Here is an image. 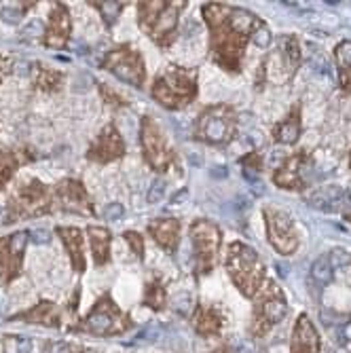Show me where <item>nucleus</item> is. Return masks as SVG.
Masks as SVG:
<instances>
[{"mask_svg":"<svg viewBox=\"0 0 351 353\" xmlns=\"http://www.w3.org/2000/svg\"><path fill=\"white\" fill-rule=\"evenodd\" d=\"M191 163L193 165H201V159H199L197 155H191Z\"/></svg>","mask_w":351,"mask_h":353,"instance_id":"obj_43","label":"nucleus"},{"mask_svg":"<svg viewBox=\"0 0 351 353\" xmlns=\"http://www.w3.org/2000/svg\"><path fill=\"white\" fill-rule=\"evenodd\" d=\"M336 62L338 68H341L343 87L351 91V42H341L336 47Z\"/></svg>","mask_w":351,"mask_h":353,"instance_id":"obj_20","label":"nucleus"},{"mask_svg":"<svg viewBox=\"0 0 351 353\" xmlns=\"http://www.w3.org/2000/svg\"><path fill=\"white\" fill-rule=\"evenodd\" d=\"M68 30H70L68 13H66V9L62 7V4H57V9L53 11L51 32H49V40H47V45H51V47H64L66 36H68Z\"/></svg>","mask_w":351,"mask_h":353,"instance_id":"obj_14","label":"nucleus"},{"mask_svg":"<svg viewBox=\"0 0 351 353\" xmlns=\"http://www.w3.org/2000/svg\"><path fill=\"white\" fill-rule=\"evenodd\" d=\"M292 353H317V336L313 332V328L307 324V318H300V321H298Z\"/></svg>","mask_w":351,"mask_h":353,"instance_id":"obj_15","label":"nucleus"},{"mask_svg":"<svg viewBox=\"0 0 351 353\" xmlns=\"http://www.w3.org/2000/svg\"><path fill=\"white\" fill-rule=\"evenodd\" d=\"M227 269L231 273L233 282L244 290V294L250 296L254 288L258 285L263 277V266L258 265V256L252 247L244 243H233L228 247V258H227Z\"/></svg>","mask_w":351,"mask_h":353,"instance_id":"obj_3","label":"nucleus"},{"mask_svg":"<svg viewBox=\"0 0 351 353\" xmlns=\"http://www.w3.org/2000/svg\"><path fill=\"white\" fill-rule=\"evenodd\" d=\"M277 271L281 273V277H286V266H283V265H277Z\"/></svg>","mask_w":351,"mask_h":353,"instance_id":"obj_44","label":"nucleus"},{"mask_svg":"<svg viewBox=\"0 0 351 353\" xmlns=\"http://www.w3.org/2000/svg\"><path fill=\"white\" fill-rule=\"evenodd\" d=\"M191 307H193V302H191L189 294H180V296L174 300V309H176L178 313H182V315L189 313V309H191Z\"/></svg>","mask_w":351,"mask_h":353,"instance_id":"obj_33","label":"nucleus"},{"mask_svg":"<svg viewBox=\"0 0 351 353\" xmlns=\"http://www.w3.org/2000/svg\"><path fill=\"white\" fill-rule=\"evenodd\" d=\"M89 239H91V249L95 254V263H106L108 258V243H110V233L102 227H89Z\"/></svg>","mask_w":351,"mask_h":353,"instance_id":"obj_17","label":"nucleus"},{"mask_svg":"<svg viewBox=\"0 0 351 353\" xmlns=\"http://www.w3.org/2000/svg\"><path fill=\"white\" fill-rule=\"evenodd\" d=\"M311 275L319 283H328L332 279V265H330V260L328 258H317L316 263L311 265Z\"/></svg>","mask_w":351,"mask_h":353,"instance_id":"obj_22","label":"nucleus"},{"mask_svg":"<svg viewBox=\"0 0 351 353\" xmlns=\"http://www.w3.org/2000/svg\"><path fill=\"white\" fill-rule=\"evenodd\" d=\"M0 17H2L4 23H11V26H15V23L21 21V13L17 9H11V7H4L0 11Z\"/></svg>","mask_w":351,"mask_h":353,"instance_id":"obj_32","label":"nucleus"},{"mask_svg":"<svg viewBox=\"0 0 351 353\" xmlns=\"http://www.w3.org/2000/svg\"><path fill=\"white\" fill-rule=\"evenodd\" d=\"M93 4L102 11V17L106 19V23H114L119 13L123 11V2H93Z\"/></svg>","mask_w":351,"mask_h":353,"instance_id":"obj_26","label":"nucleus"},{"mask_svg":"<svg viewBox=\"0 0 351 353\" xmlns=\"http://www.w3.org/2000/svg\"><path fill=\"white\" fill-rule=\"evenodd\" d=\"M142 146H144V155H146V161L150 163V167L157 169V172H163L167 169V165L172 163V153L167 148V142L163 138V133L159 131V127L155 125L153 119H144L142 123Z\"/></svg>","mask_w":351,"mask_h":353,"instance_id":"obj_6","label":"nucleus"},{"mask_svg":"<svg viewBox=\"0 0 351 353\" xmlns=\"http://www.w3.org/2000/svg\"><path fill=\"white\" fill-rule=\"evenodd\" d=\"M125 239H129L134 252L138 254V256H142V254H144V246L140 243V235H138V233H125Z\"/></svg>","mask_w":351,"mask_h":353,"instance_id":"obj_37","label":"nucleus"},{"mask_svg":"<svg viewBox=\"0 0 351 353\" xmlns=\"http://www.w3.org/2000/svg\"><path fill=\"white\" fill-rule=\"evenodd\" d=\"M184 2H142L140 4V23L159 45H167L176 30L178 13Z\"/></svg>","mask_w":351,"mask_h":353,"instance_id":"obj_2","label":"nucleus"},{"mask_svg":"<svg viewBox=\"0 0 351 353\" xmlns=\"http://www.w3.org/2000/svg\"><path fill=\"white\" fill-rule=\"evenodd\" d=\"M123 214H125V208L121 203H110L104 212L106 220H119V218H123Z\"/></svg>","mask_w":351,"mask_h":353,"instance_id":"obj_34","label":"nucleus"},{"mask_svg":"<svg viewBox=\"0 0 351 353\" xmlns=\"http://www.w3.org/2000/svg\"><path fill=\"white\" fill-rule=\"evenodd\" d=\"M338 199H341V191L338 188H324V191H317L309 199V205L313 210H332L334 201Z\"/></svg>","mask_w":351,"mask_h":353,"instance_id":"obj_21","label":"nucleus"},{"mask_svg":"<svg viewBox=\"0 0 351 353\" xmlns=\"http://www.w3.org/2000/svg\"><path fill=\"white\" fill-rule=\"evenodd\" d=\"M150 235L157 239V243L167 249V252H174V247L178 246V235H180V224L178 220H155L150 224Z\"/></svg>","mask_w":351,"mask_h":353,"instance_id":"obj_13","label":"nucleus"},{"mask_svg":"<svg viewBox=\"0 0 351 353\" xmlns=\"http://www.w3.org/2000/svg\"><path fill=\"white\" fill-rule=\"evenodd\" d=\"M218 330V321L211 319V311H203L199 318V332L208 334V332H216Z\"/></svg>","mask_w":351,"mask_h":353,"instance_id":"obj_30","label":"nucleus"},{"mask_svg":"<svg viewBox=\"0 0 351 353\" xmlns=\"http://www.w3.org/2000/svg\"><path fill=\"white\" fill-rule=\"evenodd\" d=\"M269 224V239L271 243L280 249L281 254H290L296 249V233L292 229V218L281 210H273L269 208L264 212Z\"/></svg>","mask_w":351,"mask_h":353,"instance_id":"obj_8","label":"nucleus"},{"mask_svg":"<svg viewBox=\"0 0 351 353\" xmlns=\"http://www.w3.org/2000/svg\"><path fill=\"white\" fill-rule=\"evenodd\" d=\"M254 42H256L258 47H267L269 42H271V32L264 26H260V30L256 34H254Z\"/></svg>","mask_w":351,"mask_h":353,"instance_id":"obj_36","label":"nucleus"},{"mask_svg":"<svg viewBox=\"0 0 351 353\" xmlns=\"http://www.w3.org/2000/svg\"><path fill=\"white\" fill-rule=\"evenodd\" d=\"M123 326L117 324V313L114 311H104L102 305L85 319V330L93 332V334H114L119 332Z\"/></svg>","mask_w":351,"mask_h":353,"instance_id":"obj_12","label":"nucleus"},{"mask_svg":"<svg viewBox=\"0 0 351 353\" xmlns=\"http://www.w3.org/2000/svg\"><path fill=\"white\" fill-rule=\"evenodd\" d=\"M53 353H81V349H78V347H72L68 343H57L53 347Z\"/></svg>","mask_w":351,"mask_h":353,"instance_id":"obj_38","label":"nucleus"},{"mask_svg":"<svg viewBox=\"0 0 351 353\" xmlns=\"http://www.w3.org/2000/svg\"><path fill=\"white\" fill-rule=\"evenodd\" d=\"M125 144L121 136L114 131V127H108V129L102 133V138L98 140V144L93 146V150H89V159H98V161H110L117 159V157L123 155Z\"/></svg>","mask_w":351,"mask_h":353,"instance_id":"obj_10","label":"nucleus"},{"mask_svg":"<svg viewBox=\"0 0 351 353\" xmlns=\"http://www.w3.org/2000/svg\"><path fill=\"white\" fill-rule=\"evenodd\" d=\"M28 70H30L28 62H15L13 64V72H15V74H28Z\"/></svg>","mask_w":351,"mask_h":353,"instance_id":"obj_39","label":"nucleus"},{"mask_svg":"<svg viewBox=\"0 0 351 353\" xmlns=\"http://www.w3.org/2000/svg\"><path fill=\"white\" fill-rule=\"evenodd\" d=\"M59 197H62L64 205L68 210H74V212H81V214H93V210L89 208V201H87V194L81 188V184L76 182H62L59 184Z\"/></svg>","mask_w":351,"mask_h":353,"instance_id":"obj_11","label":"nucleus"},{"mask_svg":"<svg viewBox=\"0 0 351 353\" xmlns=\"http://www.w3.org/2000/svg\"><path fill=\"white\" fill-rule=\"evenodd\" d=\"M300 133V119H298V110L296 112H290V117L280 123V127H275V138L283 144H292L296 142Z\"/></svg>","mask_w":351,"mask_h":353,"instance_id":"obj_19","label":"nucleus"},{"mask_svg":"<svg viewBox=\"0 0 351 353\" xmlns=\"http://www.w3.org/2000/svg\"><path fill=\"white\" fill-rule=\"evenodd\" d=\"M106 68L112 70L114 76L123 78L125 83L134 85V87H142L144 83V64L140 59V53L131 51V49H119L112 51L106 57Z\"/></svg>","mask_w":351,"mask_h":353,"instance_id":"obj_7","label":"nucleus"},{"mask_svg":"<svg viewBox=\"0 0 351 353\" xmlns=\"http://www.w3.org/2000/svg\"><path fill=\"white\" fill-rule=\"evenodd\" d=\"M30 239H32L34 243H42V246H45V243H49L51 241V233L47 229H34L32 233H30Z\"/></svg>","mask_w":351,"mask_h":353,"instance_id":"obj_35","label":"nucleus"},{"mask_svg":"<svg viewBox=\"0 0 351 353\" xmlns=\"http://www.w3.org/2000/svg\"><path fill=\"white\" fill-rule=\"evenodd\" d=\"M163 300H165V294H163V288L159 283H153L148 285V292H146V298H144V302L150 305L153 309H161L163 307Z\"/></svg>","mask_w":351,"mask_h":353,"instance_id":"obj_27","label":"nucleus"},{"mask_svg":"<svg viewBox=\"0 0 351 353\" xmlns=\"http://www.w3.org/2000/svg\"><path fill=\"white\" fill-rule=\"evenodd\" d=\"M0 62H2V59H0Z\"/></svg>","mask_w":351,"mask_h":353,"instance_id":"obj_46","label":"nucleus"},{"mask_svg":"<svg viewBox=\"0 0 351 353\" xmlns=\"http://www.w3.org/2000/svg\"><path fill=\"white\" fill-rule=\"evenodd\" d=\"M163 194H165V182L163 180H155L153 184H150V191H148V203H159L163 199Z\"/></svg>","mask_w":351,"mask_h":353,"instance_id":"obj_29","label":"nucleus"},{"mask_svg":"<svg viewBox=\"0 0 351 353\" xmlns=\"http://www.w3.org/2000/svg\"><path fill=\"white\" fill-rule=\"evenodd\" d=\"M17 353H32V343L30 340H21L19 347H17Z\"/></svg>","mask_w":351,"mask_h":353,"instance_id":"obj_41","label":"nucleus"},{"mask_svg":"<svg viewBox=\"0 0 351 353\" xmlns=\"http://www.w3.org/2000/svg\"><path fill=\"white\" fill-rule=\"evenodd\" d=\"M283 313H286V305H283L281 300H269V302H264V307H263V318L267 319V324L280 321L283 318Z\"/></svg>","mask_w":351,"mask_h":353,"instance_id":"obj_23","label":"nucleus"},{"mask_svg":"<svg viewBox=\"0 0 351 353\" xmlns=\"http://www.w3.org/2000/svg\"><path fill=\"white\" fill-rule=\"evenodd\" d=\"M26 319L42 321V324H47V326H55L57 324V313H55V309L49 307V305L47 307H36V311L26 315Z\"/></svg>","mask_w":351,"mask_h":353,"instance_id":"obj_24","label":"nucleus"},{"mask_svg":"<svg viewBox=\"0 0 351 353\" xmlns=\"http://www.w3.org/2000/svg\"><path fill=\"white\" fill-rule=\"evenodd\" d=\"M19 199H21V208H32L30 214H38V212H42V208L49 205L45 186L38 184V182H32V188H21Z\"/></svg>","mask_w":351,"mask_h":353,"instance_id":"obj_16","label":"nucleus"},{"mask_svg":"<svg viewBox=\"0 0 351 353\" xmlns=\"http://www.w3.org/2000/svg\"><path fill=\"white\" fill-rule=\"evenodd\" d=\"M42 32H45V28H42V23L38 19L30 21L28 26H23L21 30V36H26V38H40Z\"/></svg>","mask_w":351,"mask_h":353,"instance_id":"obj_31","label":"nucleus"},{"mask_svg":"<svg viewBox=\"0 0 351 353\" xmlns=\"http://www.w3.org/2000/svg\"><path fill=\"white\" fill-rule=\"evenodd\" d=\"M15 169V159L7 153H0V186L11 178V172Z\"/></svg>","mask_w":351,"mask_h":353,"instance_id":"obj_28","label":"nucleus"},{"mask_svg":"<svg viewBox=\"0 0 351 353\" xmlns=\"http://www.w3.org/2000/svg\"><path fill=\"white\" fill-rule=\"evenodd\" d=\"M191 239L199 260V271L205 273L208 269H211V263H214L218 243H220V233H218L216 224L208 220H199L191 227Z\"/></svg>","mask_w":351,"mask_h":353,"instance_id":"obj_5","label":"nucleus"},{"mask_svg":"<svg viewBox=\"0 0 351 353\" xmlns=\"http://www.w3.org/2000/svg\"><path fill=\"white\" fill-rule=\"evenodd\" d=\"M197 93V72L172 68L155 81L153 95L165 108H182L195 100Z\"/></svg>","mask_w":351,"mask_h":353,"instance_id":"obj_1","label":"nucleus"},{"mask_svg":"<svg viewBox=\"0 0 351 353\" xmlns=\"http://www.w3.org/2000/svg\"><path fill=\"white\" fill-rule=\"evenodd\" d=\"M191 32H199V26H197V21H195V19H189V23H186L184 34H191Z\"/></svg>","mask_w":351,"mask_h":353,"instance_id":"obj_42","label":"nucleus"},{"mask_svg":"<svg viewBox=\"0 0 351 353\" xmlns=\"http://www.w3.org/2000/svg\"><path fill=\"white\" fill-rule=\"evenodd\" d=\"M0 222H7V212L0 210Z\"/></svg>","mask_w":351,"mask_h":353,"instance_id":"obj_45","label":"nucleus"},{"mask_svg":"<svg viewBox=\"0 0 351 353\" xmlns=\"http://www.w3.org/2000/svg\"><path fill=\"white\" fill-rule=\"evenodd\" d=\"M235 133V117L233 110L227 106H216L208 108L197 121V138L203 142L220 144L228 142Z\"/></svg>","mask_w":351,"mask_h":353,"instance_id":"obj_4","label":"nucleus"},{"mask_svg":"<svg viewBox=\"0 0 351 353\" xmlns=\"http://www.w3.org/2000/svg\"><path fill=\"white\" fill-rule=\"evenodd\" d=\"M57 233L62 235V239L66 243V247H68L70 256H72V263L78 271H83V249H81V233H78L76 229H57Z\"/></svg>","mask_w":351,"mask_h":353,"instance_id":"obj_18","label":"nucleus"},{"mask_svg":"<svg viewBox=\"0 0 351 353\" xmlns=\"http://www.w3.org/2000/svg\"><path fill=\"white\" fill-rule=\"evenodd\" d=\"M26 243H28V235L26 233H15L11 235L9 239H0V249H4L2 252V263H4V282L11 279L15 275V271L19 269V256L23 254V249H26Z\"/></svg>","mask_w":351,"mask_h":353,"instance_id":"obj_9","label":"nucleus"},{"mask_svg":"<svg viewBox=\"0 0 351 353\" xmlns=\"http://www.w3.org/2000/svg\"><path fill=\"white\" fill-rule=\"evenodd\" d=\"M227 167H211V178H227Z\"/></svg>","mask_w":351,"mask_h":353,"instance_id":"obj_40","label":"nucleus"},{"mask_svg":"<svg viewBox=\"0 0 351 353\" xmlns=\"http://www.w3.org/2000/svg\"><path fill=\"white\" fill-rule=\"evenodd\" d=\"M40 74L36 76V85H40L45 91H53L59 85V81H62V76L57 74V72H53V70H45V68H40L38 70Z\"/></svg>","mask_w":351,"mask_h":353,"instance_id":"obj_25","label":"nucleus"}]
</instances>
